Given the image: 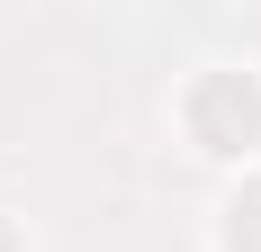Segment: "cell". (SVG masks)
Masks as SVG:
<instances>
[{
    "instance_id": "1",
    "label": "cell",
    "mask_w": 261,
    "mask_h": 252,
    "mask_svg": "<svg viewBox=\"0 0 261 252\" xmlns=\"http://www.w3.org/2000/svg\"><path fill=\"white\" fill-rule=\"evenodd\" d=\"M189 135H198V153H261V72H234V63H216V72L189 81V99H180Z\"/></svg>"
},
{
    "instance_id": "2",
    "label": "cell",
    "mask_w": 261,
    "mask_h": 252,
    "mask_svg": "<svg viewBox=\"0 0 261 252\" xmlns=\"http://www.w3.org/2000/svg\"><path fill=\"white\" fill-rule=\"evenodd\" d=\"M225 252H261V180L225 207Z\"/></svg>"
},
{
    "instance_id": "3",
    "label": "cell",
    "mask_w": 261,
    "mask_h": 252,
    "mask_svg": "<svg viewBox=\"0 0 261 252\" xmlns=\"http://www.w3.org/2000/svg\"><path fill=\"white\" fill-rule=\"evenodd\" d=\"M0 252H18V225H9V216H0Z\"/></svg>"
}]
</instances>
